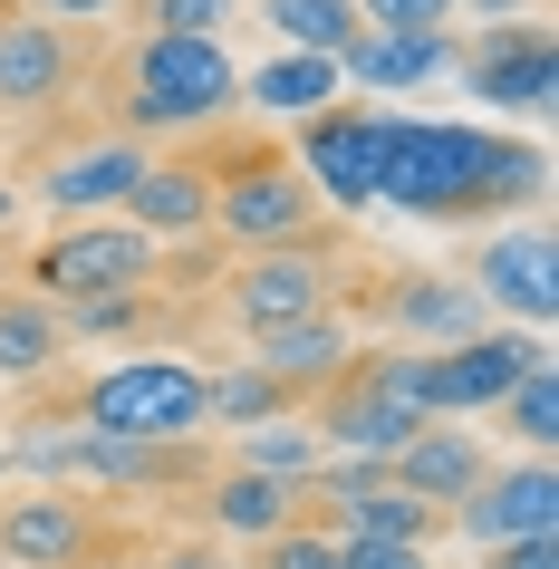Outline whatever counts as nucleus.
Listing matches in <instances>:
<instances>
[{
    "mask_svg": "<svg viewBox=\"0 0 559 569\" xmlns=\"http://www.w3.org/2000/svg\"><path fill=\"white\" fill-rule=\"evenodd\" d=\"M107 88H117L126 136H203L241 107V68L212 30H146L107 68Z\"/></svg>",
    "mask_w": 559,
    "mask_h": 569,
    "instance_id": "obj_1",
    "label": "nucleus"
},
{
    "mask_svg": "<svg viewBox=\"0 0 559 569\" xmlns=\"http://www.w3.org/2000/svg\"><path fill=\"white\" fill-rule=\"evenodd\" d=\"M377 203L415 212V222H482L492 212V126L377 107Z\"/></svg>",
    "mask_w": 559,
    "mask_h": 569,
    "instance_id": "obj_2",
    "label": "nucleus"
},
{
    "mask_svg": "<svg viewBox=\"0 0 559 569\" xmlns=\"http://www.w3.org/2000/svg\"><path fill=\"white\" fill-rule=\"evenodd\" d=\"M203 396H212V367L126 358V367H97L88 387H78V416L97 435H136V445H193L203 435Z\"/></svg>",
    "mask_w": 559,
    "mask_h": 569,
    "instance_id": "obj_3",
    "label": "nucleus"
},
{
    "mask_svg": "<svg viewBox=\"0 0 559 569\" xmlns=\"http://www.w3.org/2000/svg\"><path fill=\"white\" fill-rule=\"evenodd\" d=\"M154 270H164V241L146 222H126V212H68L59 232L39 241L30 290L68 309V300H97V290H146Z\"/></svg>",
    "mask_w": 559,
    "mask_h": 569,
    "instance_id": "obj_4",
    "label": "nucleus"
},
{
    "mask_svg": "<svg viewBox=\"0 0 559 569\" xmlns=\"http://www.w3.org/2000/svg\"><path fill=\"white\" fill-rule=\"evenodd\" d=\"M212 241H232V251H270V241H309L319 232V193L280 164V154H241L232 174H212Z\"/></svg>",
    "mask_w": 559,
    "mask_h": 569,
    "instance_id": "obj_5",
    "label": "nucleus"
},
{
    "mask_svg": "<svg viewBox=\"0 0 559 569\" xmlns=\"http://www.w3.org/2000/svg\"><path fill=\"white\" fill-rule=\"evenodd\" d=\"M463 88L492 107V117H550V97H559V39L540 30V20H482V39H472L463 59Z\"/></svg>",
    "mask_w": 559,
    "mask_h": 569,
    "instance_id": "obj_6",
    "label": "nucleus"
},
{
    "mask_svg": "<svg viewBox=\"0 0 559 569\" xmlns=\"http://www.w3.org/2000/svg\"><path fill=\"white\" fill-rule=\"evenodd\" d=\"M540 358H550L540 329H472V338H453V348L425 358V396H435V416H482V406Z\"/></svg>",
    "mask_w": 559,
    "mask_h": 569,
    "instance_id": "obj_7",
    "label": "nucleus"
},
{
    "mask_svg": "<svg viewBox=\"0 0 559 569\" xmlns=\"http://www.w3.org/2000/svg\"><path fill=\"white\" fill-rule=\"evenodd\" d=\"M222 309H232V329H290V319H309V309H328V261L309 251V241H270V251H251V261L222 280Z\"/></svg>",
    "mask_w": 559,
    "mask_h": 569,
    "instance_id": "obj_8",
    "label": "nucleus"
},
{
    "mask_svg": "<svg viewBox=\"0 0 559 569\" xmlns=\"http://www.w3.org/2000/svg\"><path fill=\"white\" fill-rule=\"evenodd\" d=\"M78 30H68V20H49V10H39L30 20V0H20V10H0V107H10V117H39V107H59L68 88H78Z\"/></svg>",
    "mask_w": 559,
    "mask_h": 569,
    "instance_id": "obj_9",
    "label": "nucleus"
},
{
    "mask_svg": "<svg viewBox=\"0 0 559 569\" xmlns=\"http://www.w3.org/2000/svg\"><path fill=\"white\" fill-rule=\"evenodd\" d=\"M472 300L501 309V319H521V329H550L559 319V251L540 222H521V232H492L482 251H472Z\"/></svg>",
    "mask_w": 559,
    "mask_h": 569,
    "instance_id": "obj_10",
    "label": "nucleus"
},
{
    "mask_svg": "<svg viewBox=\"0 0 559 569\" xmlns=\"http://www.w3.org/2000/svg\"><path fill=\"white\" fill-rule=\"evenodd\" d=\"M107 550V521H97L78 492H20L0 502V560L20 569H88Z\"/></svg>",
    "mask_w": 559,
    "mask_h": 569,
    "instance_id": "obj_11",
    "label": "nucleus"
},
{
    "mask_svg": "<svg viewBox=\"0 0 559 569\" xmlns=\"http://www.w3.org/2000/svg\"><path fill=\"white\" fill-rule=\"evenodd\" d=\"M299 164L338 212H367L377 203V107H319L299 117Z\"/></svg>",
    "mask_w": 559,
    "mask_h": 569,
    "instance_id": "obj_12",
    "label": "nucleus"
},
{
    "mask_svg": "<svg viewBox=\"0 0 559 569\" xmlns=\"http://www.w3.org/2000/svg\"><path fill=\"white\" fill-rule=\"evenodd\" d=\"M453 521H463V540H482V550H492V540H521V531H550L559 521V463L550 453H521L511 473H482L463 502H453Z\"/></svg>",
    "mask_w": 559,
    "mask_h": 569,
    "instance_id": "obj_13",
    "label": "nucleus"
},
{
    "mask_svg": "<svg viewBox=\"0 0 559 569\" xmlns=\"http://www.w3.org/2000/svg\"><path fill=\"white\" fill-rule=\"evenodd\" d=\"M309 425H319V445L328 453H396L415 435V425H435L415 396H386V387H367V377H328L319 387V406H309Z\"/></svg>",
    "mask_w": 559,
    "mask_h": 569,
    "instance_id": "obj_14",
    "label": "nucleus"
},
{
    "mask_svg": "<svg viewBox=\"0 0 559 569\" xmlns=\"http://www.w3.org/2000/svg\"><path fill=\"white\" fill-rule=\"evenodd\" d=\"M154 154L136 146V136H88V146L49 154V174H39V203L49 212H126V193H136V174H146Z\"/></svg>",
    "mask_w": 559,
    "mask_h": 569,
    "instance_id": "obj_15",
    "label": "nucleus"
},
{
    "mask_svg": "<svg viewBox=\"0 0 559 569\" xmlns=\"http://www.w3.org/2000/svg\"><path fill=\"white\" fill-rule=\"evenodd\" d=\"M453 68V39L443 30H377V20H357L348 49H338V88H367V97H406L425 78Z\"/></svg>",
    "mask_w": 559,
    "mask_h": 569,
    "instance_id": "obj_16",
    "label": "nucleus"
},
{
    "mask_svg": "<svg viewBox=\"0 0 559 569\" xmlns=\"http://www.w3.org/2000/svg\"><path fill=\"white\" fill-rule=\"evenodd\" d=\"M386 463H396V482H406L415 502H435V511H453L472 492V482L492 473V453H482V435H472V425H453V416H435V425H415L406 445L386 453Z\"/></svg>",
    "mask_w": 559,
    "mask_h": 569,
    "instance_id": "obj_17",
    "label": "nucleus"
},
{
    "mask_svg": "<svg viewBox=\"0 0 559 569\" xmlns=\"http://www.w3.org/2000/svg\"><path fill=\"white\" fill-rule=\"evenodd\" d=\"M386 319H396V338H406V348H453V338L492 329V309L472 300V280H435V270L396 280V290H386Z\"/></svg>",
    "mask_w": 559,
    "mask_h": 569,
    "instance_id": "obj_18",
    "label": "nucleus"
},
{
    "mask_svg": "<svg viewBox=\"0 0 559 569\" xmlns=\"http://www.w3.org/2000/svg\"><path fill=\"white\" fill-rule=\"evenodd\" d=\"M251 358H261L290 396H299V387L319 396L328 377L357 358V338H348V319H338V309H309V319H290V329H261V338H251Z\"/></svg>",
    "mask_w": 559,
    "mask_h": 569,
    "instance_id": "obj_19",
    "label": "nucleus"
},
{
    "mask_svg": "<svg viewBox=\"0 0 559 569\" xmlns=\"http://www.w3.org/2000/svg\"><path fill=\"white\" fill-rule=\"evenodd\" d=\"M203 511H212V531H232V540H270L299 521V482L232 463V473H203Z\"/></svg>",
    "mask_w": 559,
    "mask_h": 569,
    "instance_id": "obj_20",
    "label": "nucleus"
},
{
    "mask_svg": "<svg viewBox=\"0 0 559 569\" xmlns=\"http://www.w3.org/2000/svg\"><path fill=\"white\" fill-rule=\"evenodd\" d=\"M126 222H146L154 241H164V232L193 241L212 222V174H203V164H146L136 193H126Z\"/></svg>",
    "mask_w": 559,
    "mask_h": 569,
    "instance_id": "obj_21",
    "label": "nucleus"
},
{
    "mask_svg": "<svg viewBox=\"0 0 559 569\" xmlns=\"http://www.w3.org/2000/svg\"><path fill=\"white\" fill-rule=\"evenodd\" d=\"M241 97L270 107V117H319V107H338V59H319V49H280V59H261L251 78H241Z\"/></svg>",
    "mask_w": 559,
    "mask_h": 569,
    "instance_id": "obj_22",
    "label": "nucleus"
},
{
    "mask_svg": "<svg viewBox=\"0 0 559 569\" xmlns=\"http://www.w3.org/2000/svg\"><path fill=\"white\" fill-rule=\"evenodd\" d=\"M68 348V319L49 300H30V290H0V377L10 387H30V377H49Z\"/></svg>",
    "mask_w": 559,
    "mask_h": 569,
    "instance_id": "obj_23",
    "label": "nucleus"
},
{
    "mask_svg": "<svg viewBox=\"0 0 559 569\" xmlns=\"http://www.w3.org/2000/svg\"><path fill=\"white\" fill-rule=\"evenodd\" d=\"M435 502H415L406 482H396V463H386V482H367V492H348L338 502V531H377V540H425L435 550Z\"/></svg>",
    "mask_w": 559,
    "mask_h": 569,
    "instance_id": "obj_24",
    "label": "nucleus"
},
{
    "mask_svg": "<svg viewBox=\"0 0 559 569\" xmlns=\"http://www.w3.org/2000/svg\"><path fill=\"white\" fill-rule=\"evenodd\" d=\"M492 425H501L521 453H550V445H559V367H550V358L521 367V377L492 396Z\"/></svg>",
    "mask_w": 559,
    "mask_h": 569,
    "instance_id": "obj_25",
    "label": "nucleus"
},
{
    "mask_svg": "<svg viewBox=\"0 0 559 569\" xmlns=\"http://www.w3.org/2000/svg\"><path fill=\"white\" fill-rule=\"evenodd\" d=\"M290 406H299V396L280 387V377H270L261 358H251V367H222V377H212V396H203V425H232V435H241V425L290 416Z\"/></svg>",
    "mask_w": 559,
    "mask_h": 569,
    "instance_id": "obj_26",
    "label": "nucleus"
},
{
    "mask_svg": "<svg viewBox=\"0 0 559 569\" xmlns=\"http://www.w3.org/2000/svg\"><path fill=\"white\" fill-rule=\"evenodd\" d=\"M241 463H251V473L309 482L328 463V445H319V425H309V416H270V425H241Z\"/></svg>",
    "mask_w": 559,
    "mask_h": 569,
    "instance_id": "obj_27",
    "label": "nucleus"
},
{
    "mask_svg": "<svg viewBox=\"0 0 559 569\" xmlns=\"http://www.w3.org/2000/svg\"><path fill=\"white\" fill-rule=\"evenodd\" d=\"M261 20L280 30V49H319V59H338L357 30V0H261Z\"/></svg>",
    "mask_w": 559,
    "mask_h": 569,
    "instance_id": "obj_28",
    "label": "nucleus"
},
{
    "mask_svg": "<svg viewBox=\"0 0 559 569\" xmlns=\"http://www.w3.org/2000/svg\"><path fill=\"white\" fill-rule=\"evenodd\" d=\"M550 193V154L530 136H492V212H530Z\"/></svg>",
    "mask_w": 559,
    "mask_h": 569,
    "instance_id": "obj_29",
    "label": "nucleus"
},
{
    "mask_svg": "<svg viewBox=\"0 0 559 569\" xmlns=\"http://www.w3.org/2000/svg\"><path fill=\"white\" fill-rule=\"evenodd\" d=\"M154 309L146 290H97V300H68V338H146Z\"/></svg>",
    "mask_w": 559,
    "mask_h": 569,
    "instance_id": "obj_30",
    "label": "nucleus"
},
{
    "mask_svg": "<svg viewBox=\"0 0 559 569\" xmlns=\"http://www.w3.org/2000/svg\"><path fill=\"white\" fill-rule=\"evenodd\" d=\"M261 550V569H338V531H270V540H251Z\"/></svg>",
    "mask_w": 559,
    "mask_h": 569,
    "instance_id": "obj_31",
    "label": "nucleus"
},
{
    "mask_svg": "<svg viewBox=\"0 0 559 569\" xmlns=\"http://www.w3.org/2000/svg\"><path fill=\"white\" fill-rule=\"evenodd\" d=\"M338 569H425V540H377V531H338Z\"/></svg>",
    "mask_w": 559,
    "mask_h": 569,
    "instance_id": "obj_32",
    "label": "nucleus"
},
{
    "mask_svg": "<svg viewBox=\"0 0 559 569\" xmlns=\"http://www.w3.org/2000/svg\"><path fill=\"white\" fill-rule=\"evenodd\" d=\"M136 20H146V30H212L222 39L232 0H136Z\"/></svg>",
    "mask_w": 559,
    "mask_h": 569,
    "instance_id": "obj_33",
    "label": "nucleus"
},
{
    "mask_svg": "<svg viewBox=\"0 0 559 569\" xmlns=\"http://www.w3.org/2000/svg\"><path fill=\"white\" fill-rule=\"evenodd\" d=\"M357 20H377V30H453V0H357Z\"/></svg>",
    "mask_w": 559,
    "mask_h": 569,
    "instance_id": "obj_34",
    "label": "nucleus"
},
{
    "mask_svg": "<svg viewBox=\"0 0 559 569\" xmlns=\"http://www.w3.org/2000/svg\"><path fill=\"white\" fill-rule=\"evenodd\" d=\"M492 569H559V540H550V531H521V540H492Z\"/></svg>",
    "mask_w": 559,
    "mask_h": 569,
    "instance_id": "obj_35",
    "label": "nucleus"
},
{
    "mask_svg": "<svg viewBox=\"0 0 559 569\" xmlns=\"http://www.w3.org/2000/svg\"><path fill=\"white\" fill-rule=\"evenodd\" d=\"M49 20H68V30H97V20H117L126 0H39Z\"/></svg>",
    "mask_w": 559,
    "mask_h": 569,
    "instance_id": "obj_36",
    "label": "nucleus"
},
{
    "mask_svg": "<svg viewBox=\"0 0 559 569\" xmlns=\"http://www.w3.org/2000/svg\"><path fill=\"white\" fill-rule=\"evenodd\" d=\"M521 10H540V0H453V20H521Z\"/></svg>",
    "mask_w": 559,
    "mask_h": 569,
    "instance_id": "obj_37",
    "label": "nucleus"
},
{
    "mask_svg": "<svg viewBox=\"0 0 559 569\" xmlns=\"http://www.w3.org/2000/svg\"><path fill=\"white\" fill-rule=\"evenodd\" d=\"M0 473H20V463H10V445H0Z\"/></svg>",
    "mask_w": 559,
    "mask_h": 569,
    "instance_id": "obj_38",
    "label": "nucleus"
},
{
    "mask_svg": "<svg viewBox=\"0 0 559 569\" xmlns=\"http://www.w3.org/2000/svg\"><path fill=\"white\" fill-rule=\"evenodd\" d=\"M10 212H20V203H10V193H0V222H10Z\"/></svg>",
    "mask_w": 559,
    "mask_h": 569,
    "instance_id": "obj_39",
    "label": "nucleus"
}]
</instances>
